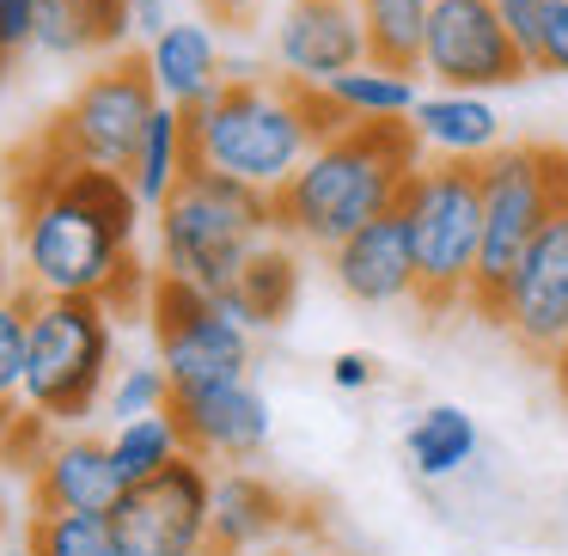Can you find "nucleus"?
I'll list each match as a JSON object with an SVG mask.
<instances>
[{
    "instance_id": "ddd939ff",
    "label": "nucleus",
    "mask_w": 568,
    "mask_h": 556,
    "mask_svg": "<svg viewBox=\"0 0 568 556\" xmlns=\"http://www.w3.org/2000/svg\"><path fill=\"white\" fill-rule=\"evenodd\" d=\"M172 416L184 428V446L209 465H251L270 446V404L251 385V373L239 380H209V385H178Z\"/></svg>"
},
{
    "instance_id": "423d86ee",
    "label": "nucleus",
    "mask_w": 568,
    "mask_h": 556,
    "mask_svg": "<svg viewBox=\"0 0 568 556\" xmlns=\"http://www.w3.org/2000/svg\"><path fill=\"white\" fill-rule=\"evenodd\" d=\"M483 172V251L477 275H470L465 306L477 319L501 324L507 282L519 270V251L538 239V226L556 209H568V153L556 148H495L489 160H477Z\"/></svg>"
},
{
    "instance_id": "bb28decb",
    "label": "nucleus",
    "mask_w": 568,
    "mask_h": 556,
    "mask_svg": "<svg viewBox=\"0 0 568 556\" xmlns=\"http://www.w3.org/2000/svg\"><path fill=\"white\" fill-rule=\"evenodd\" d=\"M31 556H129L111 514H38L31 519Z\"/></svg>"
},
{
    "instance_id": "4468645a",
    "label": "nucleus",
    "mask_w": 568,
    "mask_h": 556,
    "mask_svg": "<svg viewBox=\"0 0 568 556\" xmlns=\"http://www.w3.org/2000/svg\"><path fill=\"white\" fill-rule=\"evenodd\" d=\"M367 62V26L355 0H287L275 19V68L324 87L331 74Z\"/></svg>"
},
{
    "instance_id": "473e14b6",
    "label": "nucleus",
    "mask_w": 568,
    "mask_h": 556,
    "mask_svg": "<svg viewBox=\"0 0 568 556\" xmlns=\"http://www.w3.org/2000/svg\"><path fill=\"white\" fill-rule=\"evenodd\" d=\"M331 380L343 385V392H367V385L379 380V361L361 355V348H348V355H336V361H331Z\"/></svg>"
},
{
    "instance_id": "6ab92c4d",
    "label": "nucleus",
    "mask_w": 568,
    "mask_h": 556,
    "mask_svg": "<svg viewBox=\"0 0 568 556\" xmlns=\"http://www.w3.org/2000/svg\"><path fill=\"white\" fill-rule=\"evenodd\" d=\"M214 300H221L245 331H275V324H287L294 306H300V257H294V245H287L282 233H270L245 257L239 282L226 287V294H214Z\"/></svg>"
},
{
    "instance_id": "a878e982",
    "label": "nucleus",
    "mask_w": 568,
    "mask_h": 556,
    "mask_svg": "<svg viewBox=\"0 0 568 556\" xmlns=\"http://www.w3.org/2000/svg\"><path fill=\"white\" fill-rule=\"evenodd\" d=\"M178 453H190V446H184V428H178L172 410L129 416V422H116V434H111V458H116V471H123V483H141V477H153V471H165Z\"/></svg>"
},
{
    "instance_id": "7ed1b4c3",
    "label": "nucleus",
    "mask_w": 568,
    "mask_h": 556,
    "mask_svg": "<svg viewBox=\"0 0 568 556\" xmlns=\"http://www.w3.org/2000/svg\"><path fill=\"white\" fill-rule=\"evenodd\" d=\"M190 165L245 178L257 190H282L318 148L306 104H300L294 74H257V80H226L214 99L184 111Z\"/></svg>"
},
{
    "instance_id": "2f4dec72",
    "label": "nucleus",
    "mask_w": 568,
    "mask_h": 556,
    "mask_svg": "<svg viewBox=\"0 0 568 556\" xmlns=\"http://www.w3.org/2000/svg\"><path fill=\"white\" fill-rule=\"evenodd\" d=\"M38 38V0H0V62L31 50Z\"/></svg>"
},
{
    "instance_id": "2eb2a0df",
    "label": "nucleus",
    "mask_w": 568,
    "mask_h": 556,
    "mask_svg": "<svg viewBox=\"0 0 568 556\" xmlns=\"http://www.w3.org/2000/svg\"><path fill=\"white\" fill-rule=\"evenodd\" d=\"M123 471L111 458V441L55 428V441L31 458V502L38 514H111L123 495Z\"/></svg>"
},
{
    "instance_id": "f704fd0d",
    "label": "nucleus",
    "mask_w": 568,
    "mask_h": 556,
    "mask_svg": "<svg viewBox=\"0 0 568 556\" xmlns=\"http://www.w3.org/2000/svg\"><path fill=\"white\" fill-rule=\"evenodd\" d=\"M214 19H226V26H245V19H257V7L263 0H202Z\"/></svg>"
},
{
    "instance_id": "39448f33",
    "label": "nucleus",
    "mask_w": 568,
    "mask_h": 556,
    "mask_svg": "<svg viewBox=\"0 0 568 556\" xmlns=\"http://www.w3.org/2000/svg\"><path fill=\"white\" fill-rule=\"evenodd\" d=\"M116 312L99 294H31L26 331V410L50 428H80L111 392Z\"/></svg>"
},
{
    "instance_id": "412c9836",
    "label": "nucleus",
    "mask_w": 568,
    "mask_h": 556,
    "mask_svg": "<svg viewBox=\"0 0 568 556\" xmlns=\"http://www.w3.org/2000/svg\"><path fill=\"white\" fill-rule=\"evenodd\" d=\"M409 123H416L422 148H434L440 160H489L495 141H501V117H495V104L483 99V92H422L416 111H409Z\"/></svg>"
},
{
    "instance_id": "72a5a7b5",
    "label": "nucleus",
    "mask_w": 568,
    "mask_h": 556,
    "mask_svg": "<svg viewBox=\"0 0 568 556\" xmlns=\"http://www.w3.org/2000/svg\"><path fill=\"white\" fill-rule=\"evenodd\" d=\"M165 26H172V0H129V31L141 43H153Z\"/></svg>"
},
{
    "instance_id": "20e7f679",
    "label": "nucleus",
    "mask_w": 568,
    "mask_h": 556,
    "mask_svg": "<svg viewBox=\"0 0 568 556\" xmlns=\"http://www.w3.org/2000/svg\"><path fill=\"white\" fill-rule=\"evenodd\" d=\"M153 233H160L165 275H184L209 294H226L245 270V257L275 233V190L190 165L172 196L153 209Z\"/></svg>"
},
{
    "instance_id": "aec40b11",
    "label": "nucleus",
    "mask_w": 568,
    "mask_h": 556,
    "mask_svg": "<svg viewBox=\"0 0 568 556\" xmlns=\"http://www.w3.org/2000/svg\"><path fill=\"white\" fill-rule=\"evenodd\" d=\"M129 38H135L129 31V0H38V38H31V50L55 55V62L123 50Z\"/></svg>"
},
{
    "instance_id": "a211bd4d",
    "label": "nucleus",
    "mask_w": 568,
    "mask_h": 556,
    "mask_svg": "<svg viewBox=\"0 0 568 556\" xmlns=\"http://www.w3.org/2000/svg\"><path fill=\"white\" fill-rule=\"evenodd\" d=\"M141 55H148V74H153V87H160V99L178 104V111H196L202 99H214V92L226 87V74H221L226 55H221V38H214L209 26L172 19Z\"/></svg>"
},
{
    "instance_id": "f257e3e1",
    "label": "nucleus",
    "mask_w": 568,
    "mask_h": 556,
    "mask_svg": "<svg viewBox=\"0 0 568 556\" xmlns=\"http://www.w3.org/2000/svg\"><path fill=\"white\" fill-rule=\"evenodd\" d=\"M13 196L19 275L31 294H99L111 312L148 300L153 275L135 263V226L148 202L135 196L129 172L80 165L38 135L26 172L13 178Z\"/></svg>"
},
{
    "instance_id": "cd10ccee",
    "label": "nucleus",
    "mask_w": 568,
    "mask_h": 556,
    "mask_svg": "<svg viewBox=\"0 0 568 556\" xmlns=\"http://www.w3.org/2000/svg\"><path fill=\"white\" fill-rule=\"evenodd\" d=\"M26 331H31V287L0 282V434L13 428L26 404Z\"/></svg>"
},
{
    "instance_id": "4be33fe9",
    "label": "nucleus",
    "mask_w": 568,
    "mask_h": 556,
    "mask_svg": "<svg viewBox=\"0 0 568 556\" xmlns=\"http://www.w3.org/2000/svg\"><path fill=\"white\" fill-rule=\"evenodd\" d=\"M184 172H190L184 111L160 99V111H153V117H148V129H141L135 160H129V184H135V196L148 202V209H160V202L178 190V178H184Z\"/></svg>"
},
{
    "instance_id": "f3484780",
    "label": "nucleus",
    "mask_w": 568,
    "mask_h": 556,
    "mask_svg": "<svg viewBox=\"0 0 568 556\" xmlns=\"http://www.w3.org/2000/svg\"><path fill=\"white\" fill-rule=\"evenodd\" d=\"M287 526H294L287 489H275L270 477H257V471H245V465L214 471V556L270 550Z\"/></svg>"
},
{
    "instance_id": "9b49d317",
    "label": "nucleus",
    "mask_w": 568,
    "mask_h": 556,
    "mask_svg": "<svg viewBox=\"0 0 568 556\" xmlns=\"http://www.w3.org/2000/svg\"><path fill=\"white\" fill-rule=\"evenodd\" d=\"M422 74L458 92H495L519 87L531 62L495 19V0H434L428 38H422Z\"/></svg>"
},
{
    "instance_id": "f03ea898",
    "label": "nucleus",
    "mask_w": 568,
    "mask_h": 556,
    "mask_svg": "<svg viewBox=\"0 0 568 556\" xmlns=\"http://www.w3.org/2000/svg\"><path fill=\"white\" fill-rule=\"evenodd\" d=\"M422 172V135L409 117L348 123L343 135L318 141L294 178L275 190V233L294 245H343L373 214L397 209L404 184Z\"/></svg>"
},
{
    "instance_id": "9d476101",
    "label": "nucleus",
    "mask_w": 568,
    "mask_h": 556,
    "mask_svg": "<svg viewBox=\"0 0 568 556\" xmlns=\"http://www.w3.org/2000/svg\"><path fill=\"white\" fill-rule=\"evenodd\" d=\"M111 519L129 556H214V465L178 453L165 471L129 483Z\"/></svg>"
},
{
    "instance_id": "393cba45",
    "label": "nucleus",
    "mask_w": 568,
    "mask_h": 556,
    "mask_svg": "<svg viewBox=\"0 0 568 556\" xmlns=\"http://www.w3.org/2000/svg\"><path fill=\"white\" fill-rule=\"evenodd\" d=\"M324 92H331L355 123H373V117H409L416 99H422L416 80H409L404 68H385V62H373V55L355 62V68H343V74H331Z\"/></svg>"
},
{
    "instance_id": "c85d7f7f",
    "label": "nucleus",
    "mask_w": 568,
    "mask_h": 556,
    "mask_svg": "<svg viewBox=\"0 0 568 556\" xmlns=\"http://www.w3.org/2000/svg\"><path fill=\"white\" fill-rule=\"evenodd\" d=\"M104 404H111L116 422L153 416V410H172V380H165L160 361H153V367H123V373H116V385L104 392Z\"/></svg>"
},
{
    "instance_id": "dca6fc26",
    "label": "nucleus",
    "mask_w": 568,
    "mask_h": 556,
    "mask_svg": "<svg viewBox=\"0 0 568 556\" xmlns=\"http://www.w3.org/2000/svg\"><path fill=\"white\" fill-rule=\"evenodd\" d=\"M331 275L348 300L361 306H397V300H416V251H409V226L397 209L373 214L367 226L331 245Z\"/></svg>"
},
{
    "instance_id": "1a4fd4ad",
    "label": "nucleus",
    "mask_w": 568,
    "mask_h": 556,
    "mask_svg": "<svg viewBox=\"0 0 568 556\" xmlns=\"http://www.w3.org/2000/svg\"><path fill=\"white\" fill-rule=\"evenodd\" d=\"M153 111H160V87H153V74H148V55H116L99 74L80 80V92L62 104V117L43 129V141H50L55 153H68V160H80V165L129 172V160H135V148H141V129H148Z\"/></svg>"
},
{
    "instance_id": "7c9ffc66",
    "label": "nucleus",
    "mask_w": 568,
    "mask_h": 556,
    "mask_svg": "<svg viewBox=\"0 0 568 556\" xmlns=\"http://www.w3.org/2000/svg\"><path fill=\"white\" fill-rule=\"evenodd\" d=\"M531 74H568V0H550V7H544V38H538Z\"/></svg>"
},
{
    "instance_id": "e433bc0d",
    "label": "nucleus",
    "mask_w": 568,
    "mask_h": 556,
    "mask_svg": "<svg viewBox=\"0 0 568 556\" xmlns=\"http://www.w3.org/2000/svg\"><path fill=\"white\" fill-rule=\"evenodd\" d=\"M550 367H556V385H562V397H568V336H562V348H556Z\"/></svg>"
},
{
    "instance_id": "c9c22d12",
    "label": "nucleus",
    "mask_w": 568,
    "mask_h": 556,
    "mask_svg": "<svg viewBox=\"0 0 568 556\" xmlns=\"http://www.w3.org/2000/svg\"><path fill=\"white\" fill-rule=\"evenodd\" d=\"M221 74H226V80H257L263 68L251 62V55H226V62H221Z\"/></svg>"
},
{
    "instance_id": "4c0bfd02",
    "label": "nucleus",
    "mask_w": 568,
    "mask_h": 556,
    "mask_svg": "<svg viewBox=\"0 0 568 556\" xmlns=\"http://www.w3.org/2000/svg\"><path fill=\"white\" fill-rule=\"evenodd\" d=\"M7 68H13V62H0V80H7Z\"/></svg>"
},
{
    "instance_id": "f8f14e48",
    "label": "nucleus",
    "mask_w": 568,
    "mask_h": 556,
    "mask_svg": "<svg viewBox=\"0 0 568 556\" xmlns=\"http://www.w3.org/2000/svg\"><path fill=\"white\" fill-rule=\"evenodd\" d=\"M501 331L526 348L531 361H556L568 336V209H556L538 226L519 270L507 282V306H501Z\"/></svg>"
},
{
    "instance_id": "b1692460",
    "label": "nucleus",
    "mask_w": 568,
    "mask_h": 556,
    "mask_svg": "<svg viewBox=\"0 0 568 556\" xmlns=\"http://www.w3.org/2000/svg\"><path fill=\"white\" fill-rule=\"evenodd\" d=\"M361 26H367V55L385 68L422 74V38H428L434 0H355Z\"/></svg>"
},
{
    "instance_id": "0eeeda50",
    "label": "nucleus",
    "mask_w": 568,
    "mask_h": 556,
    "mask_svg": "<svg viewBox=\"0 0 568 556\" xmlns=\"http://www.w3.org/2000/svg\"><path fill=\"white\" fill-rule=\"evenodd\" d=\"M397 214L409 226L416 251V300L428 319H446L470 300L483 251V172L477 160H440L422 165L397 196Z\"/></svg>"
},
{
    "instance_id": "5701e85b",
    "label": "nucleus",
    "mask_w": 568,
    "mask_h": 556,
    "mask_svg": "<svg viewBox=\"0 0 568 556\" xmlns=\"http://www.w3.org/2000/svg\"><path fill=\"white\" fill-rule=\"evenodd\" d=\"M404 446H409L416 477H428V483L458 477V471L477 458V422H470L458 404H428L416 422H409Z\"/></svg>"
},
{
    "instance_id": "58836bf2",
    "label": "nucleus",
    "mask_w": 568,
    "mask_h": 556,
    "mask_svg": "<svg viewBox=\"0 0 568 556\" xmlns=\"http://www.w3.org/2000/svg\"><path fill=\"white\" fill-rule=\"evenodd\" d=\"M0 519H7V502H0Z\"/></svg>"
},
{
    "instance_id": "c756f323",
    "label": "nucleus",
    "mask_w": 568,
    "mask_h": 556,
    "mask_svg": "<svg viewBox=\"0 0 568 556\" xmlns=\"http://www.w3.org/2000/svg\"><path fill=\"white\" fill-rule=\"evenodd\" d=\"M544 7L550 0H495V19L507 26V38L519 43L526 62H538V38H544Z\"/></svg>"
},
{
    "instance_id": "6e6552de",
    "label": "nucleus",
    "mask_w": 568,
    "mask_h": 556,
    "mask_svg": "<svg viewBox=\"0 0 568 556\" xmlns=\"http://www.w3.org/2000/svg\"><path fill=\"white\" fill-rule=\"evenodd\" d=\"M148 331L160 348L165 380L178 385H209V380H239L251 373V331L184 275H153L148 282Z\"/></svg>"
}]
</instances>
